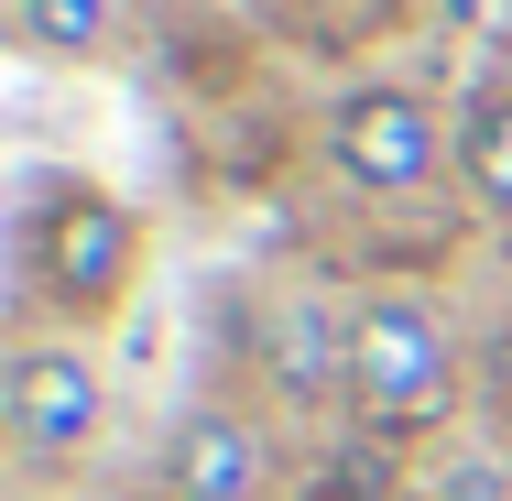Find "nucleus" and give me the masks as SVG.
Here are the masks:
<instances>
[{"instance_id":"1","label":"nucleus","mask_w":512,"mask_h":501,"mask_svg":"<svg viewBox=\"0 0 512 501\" xmlns=\"http://www.w3.org/2000/svg\"><path fill=\"white\" fill-rule=\"evenodd\" d=\"M458 403H469V338H458L447 295H425V284L349 295V425L360 436L436 447V436H458Z\"/></svg>"},{"instance_id":"2","label":"nucleus","mask_w":512,"mask_h":501,"mask_svg":"<svg viewBox=\"0 0 512 501\" xmlns=\"http://www.w3.org/2000/svg\"><path fill=\"white\" fill-rule=\"evenodd\" d=\"M11 262H22V295H33L44 327L99 338L109 316L142 295V218H131V197H109L99 175H44L22 197Z\"/></svg>"},{"instance_id":"3","label":"nucleus","mask_w":512,"mask_h":501,"mask_svg":"<svg viewBox=\"0 0 512 501\" xmlns=\"http://www.w3.org/2000/svg\"><path fill=\"white\" fill-rule=\"evenodd\" d=\"M316 164L371 207H404L425 197L436 175H458V109H436L404 77H349L327 120H316Z\"/></svg>"},{"instance_id":"4","label":"nucleus","mask_w":512,"mask_h":501,"mask_svg":"<svg viewBox=\"0 0 512 501\" xmlns=\"http://www.w3.org/2000/svg\"><path fill=\"white\" fill-rule=\"evenodd\" d=\"M0 436H11V469L33 491H55L66 469H88L109 436V371L88 338L66 327H22L11 360H0Z\"/></svg>"},{"instance_id":"5","label":"nucleus","mask_w":512,"mask_h":501,"mask_svg":"<svg viewBox=\"0 0 512 501\" xmlns=\"http://www.w3.org/2000/svg\"><path fill=\"white\" fill-rule=\"evenodd\" d=\"M153 491L164 501H273L284 491V436L229 393L175 403L164 425V458H153Z\"/></svg>"},{"instance_id":"6","label":"nucleus","mask_w":512,"mask_h":501,"mask_svg":"<svg viewBox=\"0 0 512 501\" xmlns=\"http://www.w3.org/2000/svg\"><path fill=\"white\" fill-rule=\"evenodd\" d=\"M262 360L295 403H349V305L327 295H284L262 316Z\"/></svg>"},{"instance_id":"7","label":"nucleus","mask_w":512,"mask_h":501,"mask_svg":"<svg viewBox=\"0 0 512 501\" xmlns=\"http://www.w3.org/2000/svg\"><path fill=\"white\" fill-rule=\"evenodd\" d=\"M458 186L491 229H512V77H480L458 99Z\"/></svg>"},{"instance_id":"8","label":"nucleus","mask_w":512,"mask_h":501,"mask_svg":"<svg viewBox=\"0 0 512 501\" xmlns=\"http://www.w3.org/2000/svg\"><path fill=\"white\" fill-rule=\"evenodd\" d=\"M11 33L44 66H109L131 44V0H11Z\"/></svg>"},{"instance_id":"9","label":"nucleus","mask_w":512,"mask_h":501,"mask_svg":"<svg viewBox=\"0 0 512 501\" xmlns=\"http://www.w3.org/2000/svg\"><path fill=\"white\" fill-rule=\"evenodd\" d=\"M414 501H512V458L480 436H436L414 469Z\"/></svg>"},{"instance_id":"10","label":"nucleus","mask_w":512,"mask_h":501,"mask_svg":"<svg viewBox=\"0 0 512 501\" xmlns=\"http://www.w3.org/2000/svg\"><path fill=\"white\" fill-rule=\"evenodd\" d=\"M22 501H66V491H22Z\"/></svg>"}]
</instances>
